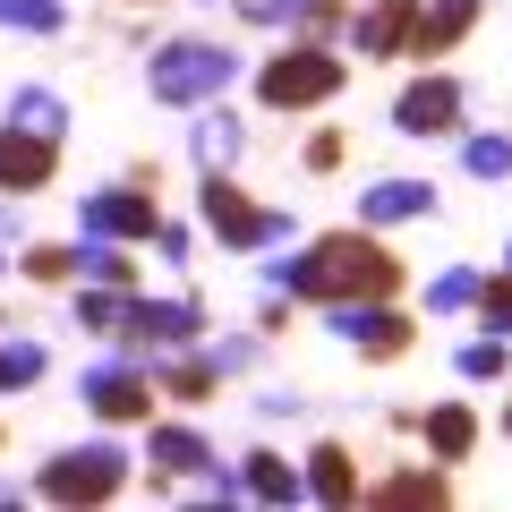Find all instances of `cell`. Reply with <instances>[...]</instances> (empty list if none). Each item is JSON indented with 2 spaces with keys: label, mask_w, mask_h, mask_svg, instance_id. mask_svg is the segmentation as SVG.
Wrapping results in <instances>:
<instances>
[{
  "label": "cell",
  "mask_w": 512,
  "mask_h": 512,
  "mask_svg": "<svg viewBox=\"0 0 512 512\" xmlns=\"http://www.w3.org/2000/svg\"><path fill=\"white\" fill-rule=\"evenodd\" d=\"M128 342L137 350H188L205 333V316H197V299H128Z\"/></svg>",
  "instance_id": "8fae6325"
},
{
  "label": "cell",
  "mask_w": 512,
  "mask_h": 512,
  "mask_svg": "<svg viewBox=\"0 0 512 512\" xmlns=\"http://www.w3.org/2000/svg\"><path fill=\"white\" fill-rule=\"evenodd\" d=\"M333 333H342L350 350H367V359H402V350L419 342V325H410L393 299H350V308H333Z\"/></svg>",
  "instance_id": "52a82bcc"
},
{
  "label": "cell",
  "mask_w": 512,
  "mask_h": 512,
  "mask_svg": "<svg viewBox=\"0 0 512 512\" xmlns=\"http://www.w3.org/2000/svg\"><path fill=\"white\" fill-rule=\"evenodd\" d=\"M299 487H308L316 504H359V461H350V444H316L308 470H299Z\"/></svg>",
  "instance_id": "2e32d148"
},
{
  "label": "cell",
  "mask_w": 512,
  "mask_h": 512,
  "mask_svg": "<svg viewBox=\"0 0 512 512\" xmlns=\"http://www.w3.org/2000/svg\"><path fill=\"white\" fill-rule=\"evenodd\" d=\"M197 214H205V231L222 239V248H274V239H291V214H274V205H248V188L231 180V171H205V188H197Z\"/></svg>",
  "instance_id": "277c9868"
},
{
  "label": "cell",
  "mask_w": 512,
  "mask_h": 512,
  "mask_svg": "<svg viewBox=\"0 0 512 512\" xmlns=\"http://www.w3.org/2000/svg\"><path fill=\"white\" fill-rule=\"evenodd\" d=\"M342 77H350L342 52L291 35V52H274L265 69H256V94H265V111H316V103H333V94H342Z\"/></svg>",
  "instance_id": "3957f363"
},
{
  "label": "cell",
  "mask_w": 512,
  "mask_h": 512,
  "mask_svg": "<svg viewBox=\"0 0 512 512\" xmlns=\"http://www.w3.org/2000/svg\"><path fill=\"white\" fill-rule=\"evenodd\" d=\"M86 410L94 419H111V427H137V419H154V376L137 359H103V367H86Z\"/></svg>",
  "instance_id": "8992f818"
},
{
  "label": "cell",
  "mask_w": 512,
  "mask_h": 512,
  "mask_svg": "<svg viewBox=\"0 0 512 512\" xmlns=\"http://www.w3.org/2000/svg\"><path fill=\"white\" fill-rule=\"evenodd\" d=\"M419 214H436V188L427 180H376V188H359V222L376 231V222H419Z\"/></svg>",
  "instance_id": "9a60e30c"
},
{
  "label": "cell",
  "mask_w": 512,
  "mask_h": 512,
  "mask_svg": "<svg viewBox=\"0 0 512 512\" xmlns=\"http://www.w3.org/2000/svg\"><path fill=\"white\" fill-rule=\"evenodd\" d=\"M128 299H137V291H103V282H94V291H77V325H86V333H120L128 325Z\"/></svg>",
  "instance_id": "484cf974"
},
{
  "label": "cell",
  "mask_w": 512,
  "mask_h": 512,
  "mask_svg": "<svg viewBox=\"0 0 512 512\" xmlns=\"http://www.w3.org/2000/svg\"><path fill=\"white\" fill-rule=\"evenodd\" d=\"M470 299H478V274H470V265H444V274L427 282V316H461Z\"/></svg>",
  "instance_id": "4316f807"
},
{
  "label": "cell",
  "mask_w": 512,
  "mask_h": 512,
  "mask_svg": "<svg viewBox=\"0 0 512 512\" xmlns=\"http://www.w3.org/2000/svg\"><path fill=\"white\" fill-rule=\"evenodd\" d=\"M504 274H512V239H504Z\"/></svg>",
  "instance_id": "d590c367"
},
{
  "label": "cell",
  "mask_w": 512,
  "mask_h": 512,
  "mask_svg": "<svg viewBox=\"0 0 512 512\" xmlns=\"http://www.w3.org/2000/svg\"><path fill=\"white\" fill-rule=\"evenodd\" d=\"M504 436H512V410H504Z\"/></svg>",
  "instance_id": "8d00e7d4"
},
{
  "label": "cell",
  "mask_w": 512,
  "mask_h": 512,
  "mask_svg": "<svg viewBox=\"0 0 512 512\" xmlns=\"http://www.w3.org/2000/svg\"><path fill=\"white\" fill-rule=\"evenodd\" d=\"M453 367H461L470 384H495V376L512 367V342H504V333H478V342H461V350H453Z\"/></svg>",
  "instance_id": "d4e9b609"
},
{
  "label": "cell",
  "mask_w": 512,
  "mask_h": 512,
  "mask_svg": "<svg viewBox=\"0 0 512 512\" xmlns=\"http://www.w3.org/2000/svg\"><path fill=\"white\" fill-rule=\"evenodd\" d=\"M239 18L248 26H291L299 43H325L342 26V0H239Z\"/></svg>",
  "instance_id": "5bb4252c"
},
{
  "label": "cell",
  "mask_w": 512,
  "mask_h": 512,
  "mask_svg": "<svg viewBox=\"0 0 512 512\" xmlns=\"http://www.w3.org/2000/svg\"><path fill=\"white\" fill-rule=\"evenodd\" d=\"M197 111H205V103H197ZM239 146H248V128H239L231 111H222V94H214V111L197 120V163H205V171H231Z\"/></svg>",
  "instance_id": "44dd1931"
},
{
  "label": "cell",
  "mask_w": 512,
  "mask_h": 512,
  "mask_svg": "<svg viewBox=\"0 0 512 512\" xmlns=\"http://www.w3.org/2000/svg\"><path fill=\"white\" fill-rule=\"evenodd\" d=\"M214 384H222L214 359H171V367H154V393H171V402H214Z\"/></svg>",
  "instance_id": "7402d4cb"
},
{
  "label": "cell",
  "mask_w": 512,
  "mask_h": 512,
  "mask_svg": "<svg viewBox=\"0 0 512 512\" xmlns=\"http://www.w3.org/2000/svg\"><path fill=\"white\" fill-rule=\"evenodd\" d=\"M35 376H43V342H0V393H18Z\"/></svg>",
  "instance_id": "4dcf8cb0"
},
{
  "label": "cell",
  "mask_w": 512,
  "mask_h": 512,
  "mask_svg": "<svg viewBox=\"0 0 512 512\" xmlns=\"http://www.w3.org/2000/svg\"><path fill=\"white\" fill-rule=\"evenodd\" d=\"M239 487H248L256 504H299V495H308V487H299V470H291L282 453H248V461H239Z\"/></svg>",
  "instance_id": "ffe728a7"
},
{
  "label": "cell",
  "mask_w": 512,
  "mask_h": 512,
  "mask_svg": "<svg viewBox=\"0 0 512 512\" xmlns=\"http://www.w3.org/2000/svg\"><path fill=\"white\" fill-rule=\"evenodd\" d=\"M359 495H367V504H384V512H402V504H427V512H436L453 487H444V470H393V478H376V487H359Z\"/></svg>",
  "instance_id": "ac0fdd59"
},
{
  "label": "cell",
  "mask_w": 512,
  "mask_h": 512,
  "mask_svg": "<svg viewBox=\"0 0 512 512\" xmlns=\"http://www.w3.org/2000/svg\"><path fill=\"white\" fill-rule=\"evenodd\" d=\"M0 26H26V35H60L69 9L60 0H0Z\"/></svg>",
  "instance_id": "83f0119b"
},
{
  "label": "cell",
  "mask_w": 512,
  "mask_h": 512,
  "mask_svg": "<svg viewBox=\"0 0 512 512\" xmlns=\"http://www.w3.org/2000/svg\"><path fill=\"white\" fill-rule=\"evenodd\" d=\"M274 291L316 299V308H350V299H393L402 291V256L376 231H325L308 256H274Z\"/></svg>",
  "instance_id": "6da1fadb"
},
{
  "label": "cell",
  "mask_w": 512,
  "mask_h": 512,
  "mask_svg": "<svg viewBox=\"0 0 512 512\" xmlns=\"http://www.w3.org/2000/svg\"><path fill=\"white\" fill-rule=\"evenodd\" d=\"M146 461H154V478H197L214 453H205V436H197V427H154Z\"/></svg>",
  "instance_id": "d6986e66"
},
{
  "label": "cell",
  "mask_w": 512,
  "mask_h": 512,
  "mask_svg": "<svg viewBox=\"0 0 512 512\" xmlns=\"http://www.w3.org/2000/svg\"><path fill=\"white\" fill-rule=\"evenodd\" d=\"M487 0H419V26H410V60H444L461 35L478 26Z\"/></svg>",
  "instance_id": "4fadbf2b"
},
{
  "label": "cell",
  "mask_w": 512,
  "mask_h": 512,
  "mask_svg": "<svg viewBox=\"0 0 512 512\" xmlns=\"http://www.w3.org/2000/svg\"><path fill=\"white\" fill-rule=\"evenodd\" d=\"M52 171H60V137H43V128H26V120L0 128V188H9V197L52 188Z\"/></svg>",
  "instance_id": "9c48e42d"
},
{
  "label": "cell",
  "mask_w": 512,
  "mask_h": 512,
  "mask_svg": "<svg viewBox=\"0 0 512 512\" xmlns=\"http://www.w3.org/2000/svg\"><path fill=\"white\" fill-rule=\"evenodd\" d=\"M77 274L103 282V291H137V256H120V239H94V248L77 256Z\"/></svg>",
  "instance_id": "603a6c76"
},
{
  "label": "cell",
  "mask_w": 512,
  "mask_h": 512,
  "mask_svg": "<svg viewBox=\"0 0 512 512\" xmlns=\"http://www.w3.org/2000/svg\"><path fill=\"white\" fill-rule=\"evenodd\" d=\"M419 427H427V453L436 461H470V444H478V410L470 402H436Z\"/></svg>",
  "instance_id": "e0dca14e"
},
{
  "label": "cell",
  "mask_w": 512,
  "mask_h": 512,
  "mask_svg": "<svg viewBox=\"0 0 512 512\" xmlns=\"http://www.w3.org/2000/svg\"><path fill=\"white\" fill-rule=\"evenodd\" d=\"M342 128H316V137H308V171H342Z\"/></svg>",
  "instance_id": "d6a6232c"
},
{
  "label": "cell",
  "mask_w": 512,
  "mask_h": 512,
  "mask_svg": "<svg viewBox=\"0 0 512 512\" xmlns=\"http://www.w3.org/2000/svg\"><path fill=\"white\" fill-rule=\"evenodd\" d=\"M26 282H77V248H26Z\"/></svg>",
  "instance_id": "1f68e13d"
},
{
  "label": "cell",
  "mask_w": 512,
  "mask_h": 512,
  "mask_svg": "<svg viewBox=\"0 0 512 512\" xmlns=\"http://www.w3.org/2000/svg\"><path fill=\"white\" fill-rule=\"evenodd\" d=\"M478 316H487V333H504L512 342V274H478V299H470Z\"/></svg>",
  "instance_id": "f1b7e54d"
},
{
  "label": "cell",
  "mask_w": 512,
  "mask_h": 512,
  "mask_svg": "<svg viewBox=\"0 0 512 512\" xmlns=\"http://www.w3.org/2000/svg\"><path fill=\"white\" fill-rule=\"evenodd\" d=\"M205 359H214L222 376H231V367H248V359H256V342H248V333H231V342H214V350H205Z\"/></svg>",
  "instance_id": "836d02e7"
},
{
  "label": "cell",
  "mask_w": 512,
  "mask_h": 512,
  "mask_svg": "<svg viewBox=\"0 0 512 512\" xmlns=\"http://www.w3.org/2000/svg\"><path fill=\"white\" fill-rule=\"evenodd\" d=\"M410 26H419V0H376V9L350 18V52L359 60H393V52H410Z\"/></svg>",
  "instance_id": "7c38bea8"
},
{
  "label": "cell",
  "mask_w": 512,
  "mask_h": 512,
  "mask_svg": "<svg viewBox=\"0 0 512 512\" xmlns=\"http://www.w3.org/2000/svg\"><path fill=\"white\" fill-rule=\"evenodd\" d=\"M231 77H239V52H222V43H197V35L163 43V52L146 60V94H154V103H171V111L214 103Z\"/></svg>",
  "instance_id": "7a4b0ae2"
},
{
  "label": "cell",
  "mask_w": 512,
  "mask_h": 512,
  "mask_svg": "<svg viewBox=\"0 0 512 512\" xmlns=\"http://www.w3.org/2000/svg\"><path fill=\"white\" fill-rule=\"evenodd\" d=\"M154 248H163L171 265H180V256H188V231H180V222H154Z\"/></svg>",
  "instance_id": "e575fe53"
},
{
  "label": "cell",
  "mask_w": 512,
  "mask_h": 512,
  "mask_svg": "<svg viewBox=\"0 0 512 512\" xmlns=\"http://www.w3.org/2000/svg\"><path fill=\"white\" fill-rule=\"evenodd\" d=\"M154 222H163V214H154V188L146 180H137V188H94V197H86V239H120V248H128V239H154Z\"/></svg>",
  "instance_id": "30bf717a"
},
{
  "label": "cell",
  "mask_w": 512,
  "mask_h": 512,
  "mask_svg": "<svg viewBox=\"0 0 512 512\" xmlns=\"http://www.w3.org/2000/svg\"><path fill=\"white\" fill-rule=\"evenodd\" d=\"M393 128H402V137H453V128H461V86L444 69L410 77L402 103H393Z\"/></svg>",
  "instance_id": "ba28073f"
},
{
  "label": "cell",
  "mask_w": 512,
  "mask_h": 512,
  "mask_svg": "<svg viewBox=\"0 0 512 512\" xmlns=\"http://www.w3.org/2000/svg\"><path fill=\"white\" fill-rule=\"evenodd\" d=\"M9 120H26V128H43V137H60V128H69V103H60L52 86H18V94H9Z\"/></svg>",
  "instance_id": "cb8c5ba5"
},
{
  "label": "cell",
  "mask_w": 512,
  "mask_h": 512,
  "mask_svg": "<svg viewBox=\"0 0 512 512\" xmlns=\"http://www.w3.org/2000/svg\"><path fill=\"white\" fill-rule=\"evenodd\" d=\"M461 171H470V180H504L512 171V137H470V146H461Z\"/></svg>",
  "instance_id": "f546056e"
},
{
  "label": "cell",
  "mask_w": 512,
  "mask_h": 512,
  "mask_svg": "<svg viewBox=\"0 0 512 512\" xmlns=\"http://www.w3.org/2000/svg\"><path fill=\"white\" fill-rule=\"evenodd\" d=\"M128 487V453L120 444H77V453H52L35 478L43 504H111Z\"/></svg>",
  "instance_id": "5b68a950"
}]
</instances>
